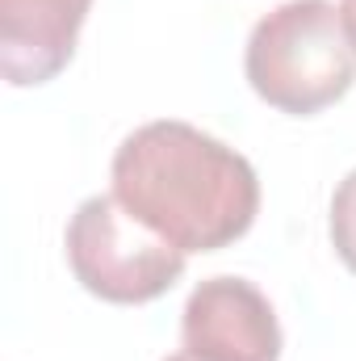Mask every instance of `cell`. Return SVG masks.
Wrapping results in <instances>:
<instances>
[{
    "label": "cell",
    "instance_id": "obj_1",
    "mask_svg": "<svg viewBox=\"0 0 356 361\" xmlns=\"http://www.w3.org/2000/svg\"><path fill=\"white\" fill-rule=\"evenodd\" d=\"M113 197L180 252H218L260 214V180L222 139L160 118L130 130L109 164Z\"/></svg>",
    "mask_w": 356,
    "mask_h": 361
},
{
    "label": "cell",
    "instance_id": "obj_2",
    "mask_svg": "<svg viewBox=\"0 0 356 361\" xmlns=\"http://www.w3.org/2000/svg\"><path fill=\"white\" fill-rule=\"evenodd\" d=\"M252 92L289 114L310 118L348 97L356 85V47L331 0H285L265 13L243 51Z\"/></svg>",
    "mask_w": 356,
    "mask_h": 361
},
{
    "label": "cell",
    "instance_id": "obj_3",
    "mask_svg": "<svg viewBox=\"0 0 356 361\" xmlns=\"http://www.w3.org/2000/svg\"><path fill=\"white\" fill-rule=\"evenodd\" d=\"M68 265L92 298L143 307L168 294L184 273V252L139 223L113 193L84 197L68 223Z\"/></svg>",
    "mask_w": 356,
    "mask_h": 361
},
{
    "label": "cell",
    "instance_id": "obj_4",
    "mask_svg": "<svg viewBox=\"0 0 356 361\" xmlns=\"http://www.w3.org/2000/svg\"><path fill=\"white\" fill-rule=\"evenodd\" d=\"M180 345L197 361H276L281 324L265 290L248 277H205L180 315Z\"/></svg>",
    "mask_w": 356,
    "mask_h": 361
},
{
    "label": "cell",
    "instance_id": "obj_5",
    "mask_svg": "<svg viewBox=\"0 0 356 361\" xmlns=\"http://www.w3.org/2000/svg\"><path fill=\"white\" fill-rule=\"evenodd\" d=\"M92 0H0V72L13 89L55 80L80 42Z\"/></svg>",
    "mask_w": 356,
    "mask_h": 361
},
{
    "label": "cell",
    "instance_id": "obj_6",
    "mask_svg": "<svg viewBox=\"0 0 356 361\" xmlns=\"http://www.w3.org/2000/svg\"><path fill=\"white\" fill-rule=\"evenodd\" d=\"M327 231H331V248H336V257L356 273V169L340 180L336 193H331Z\"/></svg>",
    "mask_w": 356,
    "mask_h": 361
},
{
    "label": "cell",
    "instance_id": "obj_7",
    "mask_svg": "<svg viewBox=\"0 0 356 361\" xmlns=\"http://www.w3.org/2000/svg\"><path fill=\"white\" fill-rule=\"evenodd\" d=\"M340 17H344V30H348V38L356 47V0H340Z\"/></svg>",
    "mask_w": 356,
    "mask_h": 361
},
{
    "label": "cell",
    "instance_id": "obj_8",
    "mask_svg": "<svg viewBox=\"0 0 356 361\" xmlns=\"http://www.w3.org/2000/svg\"><path fill=\"white\" fill-rule=\"evenodd\" d=\"M164 361H197V357H189V353L180 349V353H172V357H164Z\"/></svg>",
    "mask_w": 356,
    "mask_h": 361
}]
</instances>
